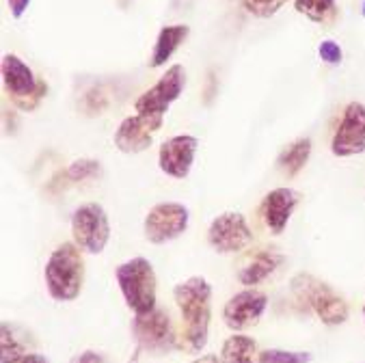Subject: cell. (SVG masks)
Here are the masks:
<instances>
[{
	"instance_id": "obj_1",
	"label": "cell",
	"mask_w": 365,
	"mask_h": 363,
	"mask_svg": "<svg viewBox=\"0 0 365 363\" xmlns=\"http://www.w3.org/2000/svg\"><path fill=\"white\" fill-rule=\"evenodd\" d=\"M173 299L184 322V346L197 354L207 344L212 320V285L203 277H188L173 287Z\"/></svg>"
},
{
	"instance_id": "obj_2",
	"label": "cell",
	"mask_w": 365,
	"mask_h": 363,
	"mask_svg": "<svg viewBox=\"0 0 365 363\" xmlns=\"http://www.w3.org/2000/svg\"><path fill=\"white\" fill-rule=\"evenodd\" d=\"M43 279H46L48 295L54 301L67 303L78 299L85 281V262H83L81 247L76 242L58 245L46 262Z\"/></svg>"
},
{
	"instance_id": "obj_3",
	"label": "cell",
	"mask_w": 365,
	"mask_h": 363,
	"mask_svg": "<svg viewBox=\"0 0 365 363\" xmlns=\"http://www.w3.org/2000/svg\"><path fill=\"white\" fill-rule=\"evenodd\" d=\"M289 292L303 307L312 310L327 327H339L350 316V307L346 299L339 297L329 283L320 281L309 272H299L292 277Z\"/></svg>"
},
{
	"instance_id": "obj_4",
	"label": "cell",
	"mask_w": 365,
	"mask_h": 363,
	"mask_svg": "<svg viewBox=\"0 0 365 363\" xmlns=\"http://www.w3.org/2000/svg\"><path fill=\"white\" fill-rule=\"evenodd\" d=\"M115 279L119 283L121 295L128 303V307L138 314H150L156 310V290L158 279L154 272V266L145 257H132L117 266Z\"/></svg>"
},
{
	"instance_id": "obj_5",
	"label": "cell",
	"mask_w": 365,
	"mask_h": 363,
	"mask_svg": "<svg viewBox=\"0 0 365 363\" xmlns=\"http://www.w3.org/2000/svg\"><path fill=\"white\" fill-rule=\"evenodd\" d=\"M0 71H3L5 91L16 108L31 113L48 96V83L37 78L33 69L18 54H5L3 63H0Z\"/></svg>"
},
{
	"instance_id": "obj_6",
	"label": "cell",
	"mask_w": 365,
	"mask_h": 363,
	"mask_svg": "<svg viewBox=\"0 0 365 363\" xmlns=\"http://www.w3.org/2000/svg\"><path fill=\"white\" fill-rule=\"evenodd\" d=\"M184 87H186L184 67L182 65H171L160 76V81L154 87H150L148 91H143L140 98L134 102L136 115L148 117V119H152L154 123H158L163 128L169 106L182 96Z\"/></svg>"
},
{
	"instance_id": "obj_7",
	"label": "cell",
	"mask_w": 365,
	"mask_h": 363,
	"mask_svg": "<svg viewBox=\"0 0 365 363\" xmlns=\"http://www.w3.org/2000/svg\"><path fill=\"white\" fill-rule=\"evenodd\" d=\"M71 236L87 253H102L110 240L108 214L100 203H83L71 214Z\"/></svg>"
},
{
	"instance_id": "obj_8",
	"label": "cell",
	"mask_w": 365,
	"mask_h": 363,
	"mask_svg": "<svg viewBox=\"0 0 365 363\" xmlns=\"http://www.w3.org/2000/svg\"><path fill=\"white\" fill-rule=\"evenodd\" d=\"M188 208L178 201H165L154 205L143 221L145 238L152 245H165L180 238L188 230Z\"/></svg>"
},
{
	"instance_id": "obj_9",
	"label": "cell",
	"mask_w": 365,
	"mask_h": 363,
	"mask_svg": "<svg viewBox=\"0 0 365 363\" xmlns=\"http://www.w3.org/2000/svg\"><path fill=\"white\" fill-rule=\"evenodd\" d=\"M365 152V104L350 102L341 113V121L331 138V154L352 158Z\"/></svg>"
},
{
	"instance_id": "obj_10",
	"label": "cell",
	"mask_w": 365,
	"mask_h": 363,
	"mask_svg": "<svg viewBox=\"0 0 365 363\" xmlns=\"http://www.w3.org/2000/svg\"><path fill=\"white\" fill-rule=\"evenodd\" d=\"M207 242L216 253H236L253 242V232L240 212H223L210 223Z\"/></svg>"
},
{
	"instance_id": "obj_11",
	"label": "cell",
	"mask_w": 365,
	"mask_h": 363,
	"mask_svg": "<svg viewBox=\"0 0 365 363\" xmlns=\"http://www.w3.org/2000/svg\"><path fill=\"white\" fill-rule=\"evenodd\" d=\"M132 331L138 342V348L143 350L169 352L178 346L171 318L163 310H154L150 314H138L132 322Z\"/></svg>"
},
{
	"instance_id": "obj_12",
	"label": "cell",
	"mask_w": 365,
	"mask_h": 363,
	"mask_svg": "<svg viewBox=\"0 0 365 363\" xmlns=\"http://www.w3.org/2000/svg\"><path fill=\"white\" fill-rule=\"evenodd\" d=\"M268 307V297L259 290H242V292L234 295L225 307H223V320L232 331H245L259 322Z\"/></svg>"
},
{
	"instance_id": "obj_13",
	"label": "cell",
	"mask_w": 365,
	"mask_h": 363,
	"mask_svg": "<svg viewBox=\"0 0 365 363\" xmlns=\"http://www.w3.org/2000/svg\"><path fill=\"white\" fill-rule=\"evenodd\" d=\"M197 148H199V140L190 134L171 136L169 140L160 145V152H158L160 171L167 173L169 178L184 180L192 169Z\"/></svg>"
},
{
	"instance_id": "obj_14",
	"label": "cell",
	"mask_w": 365,
	"mask_h": 363,
	"mask_svg": "<svg viewBox=\"0 0 365 363\" xmlns=\"http://www.w3.org/2000/svg\"><path fill=\"white\" fill-rule=\"evenodd\" d=\"M301 203V193L294 190V188H287V186H281V188H272L264 199H262V221L264 225L268 227V232L272 236H279L285 232L292 214H294L297 205Z\"/></svg>"
},
{
	"instance_id": "obj_15",
	"label": "cell",
	"mask_w": 365,
	"mask_h": 363,
	"mask_svg": "<svg viewBox=\"0 0 365 363\" xmlns=\"http://www.w3.org/2000/svg\"><path fill=\"white\" fill-rule=\"evenodd\" d=\"M160 126L154 123L152 119L143 117V115H132V117H125L119 128L115 130V148L121 152V154H140L145 152L152 145L154 140V132H158Z\"/></svg>"
},
{
	"instance_id": "obj_16",
	"label": "cell",
	"mask_w": 365,
	"mask_h": 363,
	"mask_svg": "<svg viewBox=\"0 0 365 363\" xmlns=\"http://www.w3.org/2000/svg\"><path fill=\"white\" fill-rule=\"evenodd\" d=\"M281 264H283V255L281 253H277V251H259L240 268L238 281L242 285L253 287V285L262 283L266 277H270Z\"/></svg>"
},
{
	"instance_id": "obj_17",
	"label": "cell",
	"mask_w": 365,
	"mask_h": 363,
	"mask_svg": "<svg viewBox=\"0 0 365 363\" xmlns=\"http://www.w3.org/2000/svg\"><path fill=\"white\" fill-rule=\"evenodd\" d=\"M309 156H312V138L309 136L297 138L281 150L277 158V169L285 178H297L309 163Z\"/></svg>"
},
{
	"instance_id": "obj_18",
	"label": "cell",
	"mask_w": 365,
	"mask_h": 363,
	"mask_svg": "<svg viewBox=\"0 0 365 363\" xmlns=\"http://www.w3.org/2000/svg\"><path fill=\"white\" fill-rule=\"evenodd\" d=\"M190 29L186 24H171V26H165L158 37H156V44H154V52H152V58H150V67H163L173 54L175 50L186 41Z\"/></svg>"
},
{
	"instance_id": "obj_19",
	"label": "cell",
	"mask_w": 365,
	"mask_h": 363,
	"mask_svg": "<svg viewBox=\"0 0 365 363\" xmlns=\"http://www.w3.org/2000/svg\"><path fill=\"white\" fill-rule=\"evenodd\" d=\"M257 344L253 342V337L242 335V333H234L232 337H227L223 342L221 348V363H257Z\"/></svg>"
},
{
	"instance_id": "obj_20",
	"label": "cell",
	"mask_w": 365,
	"mask_h": 363,
	"mask_svg": "<svg viewBox=\"0 0 365 363\" xmlns=\"http://www.w3.org/2000/svg\"><path fill=\"white\" fill-rule=\"evenodd\" d=\"M297 14L312 22L331 26L337 20V0H294Z\"/></svg>"
},
{
	"instance_id": "obj_21",
	"label": "cell",
	"mask_w": 365,
	"mask_h": 363,
	"mask_svg": "<svg viewBox=\"0 0 365 363\" xmlns=\"http://www.w3.org/2000/svg\"><path fill=\"white\" fill-rule=\"evenodd\" d=\"M110 100H108V93L106 89L102 87H91L89 91H85L81 96V111L87 115V117H96V115H102L106 108H108Z\"/></svg>"
},
{
	"instance_id": "obj_22",
	"label": "cell",
	"mask_w": 365,
	"mask_h": 363,
	"mask_svg": "<svg viewBox=\"0 0 365 363\" xmlns=\"http://www.w3.org/2000/svg\"><path fill=\"white\" fill-rule=\"evenodd\" d=\"M257 363H312V352L270 348V350H262L259 352Z\"/></svg>"
},
{
	"instance_id": "obj_23",
	"label": "cell",
	"mask_w": 365,
	"mask_h": 363,
	"mask_svg": "<svg viewBox=\"0 0 365 363\" xmlns=\"http://www.w3.org/2000/svg\"><path fill=\"white\" fill-rule=\"evenodd\" d=\"M100 163L98 160H91V158H81V160H74L69 167H67V171H65V175L71 180V182H85V180H89V178H98L100 175Z\"/></svg>"
},
{
	"instance_id": "obj_24",
	"label": "cell",
	"mask_w": 365,
	"mask_h": 363,
	"mask_svg": "<svg viewBox=\"0 0 365 363\" xmlns=\"http://www.w3.org/2000/svg\"><path fill=\"white\" fill-rule=\"evenodd\" d=\"M287 0H242L245 9L255 18H272Z\"/></svg>"
},
{
	"instance_id": "obj_25",
	"label": "cell",
	"mask_w": 365,
	"mask_h": 363,
	"mask_svg": "<svg viewBox=\"0 0 365 363\" xmlns=\"http://www.w3.org/2000/svg\"><path fill=\"white\" fill-rule=\"evenodd\" d=\"M318 54H320V58H322L324 63H329V65H339V63H341V58H344V52H341L339 44H337V41H333V39H324V41H320V46H318Z\"/></svg>"
},
{
	"instance_id": "obj_26",
	"label": "cell",
	"mask_w": 365,
	"mask_h": 363,
	"mask_svg": "<svg viewBox=\"0 0 365 363\" xmlns=\"http://www.w3.org/2000/svg\"><path fill=\"white\" fill-rule=\"evenodd\" d=\"M29 5H31V0H9V11H11V18H14V20H20V18L26 14Z\"/></svg>"
},
{
	"instance_id": "obj_27",
	"label": "cell",
	"mask_w": 365,
	"mask_h": 363,
	"mask_svg": "<svg viewBox=\"0 0 365 363\" xmlns=\"http://www.w3.org/2000/svg\"><path fill=\"white\" fill-rule=\"evenodd\" d=\"M74 363H104V359H102V354L96 352V350H85V352H81V354L74 359Z\"/></svg>"
},
{
	"instance_id": "obj_28",
	"label": "cell",
	"mask_w": 365,
	"mask_h": 363,
	"mask_svg": "<svg viewBox=\"0 0 365 363\" xmlns=\"http://www.w3.org/2000/svg\"><path fill=\"white\" fill-rule=\"evenodd\" d=\"M214 93H216V78H214V74L210 71V76H207V91H205V104H210V100L214 98Z\"/></svg>"
},
{
	"instance_id": "obj_29",
	"label": "cell",
	"mask_w": 365,
	"mask_h": 363,
	"mask_svg": "<svg viewBox=\"0 0 365 363\" xmlns=\"http://www.w3.org/2000/svg\"><path fill=\"white\" fill-rule=\"evenodd\" d=\"M192 363H221V359H218L216 354H203V357L195 359Z\"/></svg>"
},
{
	"instance_id": "obj_30",
	"label": "cell",
	"mask_w": 365,
	"mask_h": 363,
	"mask_svg": "<svg viewBox=\"0 0 365 363\" xmlns=\"http://www.w3.org/2000/svg\"><path fill=\"white\" fill-rule=\"evenodd\" d=\"M361 16L365 18V0H363V5H361Z\"/></svg>"
},
{
	"instance_id": "obj_31",
	"label": "cell",
	"mask_w": 365,
	"mask_h": 363,
	"mask_svg": "<svg viewBox=\"0 0 365 363\" xmlns=\"http://www.w3.org/2000/svg\"><path fill=\"white\" fill-rule=\"evenodd\" d=\"M363 324H365V305H363Z\"/></svg>"
},
{
	"instance_id": "obj_32",
	"label": "cell",
	"mask_w": 365,
	"mask_h": 363,
	"mask_svg": "<svg viewBox=\"0 0 365 363\" xmlns=\"http://www.w3.org/2000/svg\"><path fill=\"white\" fill-rule=\"evenodd\" d=\"M43 363H50V361H48V359H46V361H43Z\"/></svg>"
}]
</instances>
